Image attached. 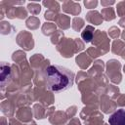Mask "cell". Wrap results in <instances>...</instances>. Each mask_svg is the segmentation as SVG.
I'll return each instance as SVG.
<instances>
[{
    "label": "cell",
    "instance_id": "4",
    "mask_svg": "<svg viewBox=\"0 0 125 125\" xmlns=\"http://www.w3.org/2000/svg\"><path fill=\"white\" fill-rule=\"evenodd\" d=\"M93 35H94V28H93L92 26H90V25H88L87 27H85L84 30H83L82 33H81L82 39H83L85 42H87V43L92 40Z\"/></svg>",
    "mask_w": 125,
    "mask_h": 125
},
{
    "label": "cell",
    "instance_id": "1",
    "mask_svg": "<svg viewBox=\"0 0 125 125\" xmlns=\"http://www.w3.org/2000/svg\"><path fill=\"white\" fill-rule=\"evenodd\" d=\"M44 75L48 89L53 92L65 91L74 83V73L58 64L48 65L44 70Z\"/></svg>",
    "mask_w": 125,
    "mask_h": 125
},
{
    "label": "cell",
    "instance_id": "2",
    "mask_svg": "<svg viewBox=\"0 0 125 125\" xmlns=\"http://www.w3.org/2000/svg\"><path fill=\"white\" fill-rule=\"evenodd\" d=\"M109 125H125V109L119 108L108 117Z\"/></svg>",
    "mask_w": 125,
    "mask_h": 125
},
{
    "label": "cell",
    "instance_id": "3",
    "mask_svg": "<svg viewBox=\"0 0 125 125\" xmlns=\"http://www.w3.org/2000/svg\"><path fill=\"white\" fill-rule=\"evenodd\" d=\"M10 76H11V66L8 63L3 62L1 63V74H0L2 87H4L6 82H8V79L10 78Z\"/></svg>",
    "mask_w": 125,
    "mask_h": 125
}]
</instances>
